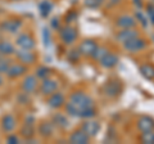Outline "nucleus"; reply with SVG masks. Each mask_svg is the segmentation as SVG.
<instances>
[{
	"label": "nucleus",
	"mask_w": 154,
	"mask_h": 144,
	"mask_svg": "<svg viewBox=\"0 0 154 144\" xmlns=\"http://www.w3.org/2000/svg\"><path fill=\"white\" fill-rule=\"evenodd\" d=\"M66 112L68 116L79 118H93L96 116L94 100L84 92H75L66 103Z\"/></svg>",
	"instance_id": "obj_1"
},
{
	"label": "nucleus",
	"mask_w": 154,
	"mask_h": 144,
	"mask_svg": "<svg viewBox=\"0 0 154 144\" xmlns=\"http://www.w3.org/2000/svg\"><path fill=\"white\" fill-rule=\"evenodd\" d=\"M16 57L18 58V61L21 62L23 64H32L33 62L36 61V54L33 53L32 49H22V48H19V49L16 50Z\"/></svg>",
	"instance_id": "obj_2"
},
{
	"label": "nucleus",
	"mask_w": 154,
	"mask_h": 144,
	"mask_svg": "<svg viewBox=\"0 0 154 144\" xmlns=\"http://www.w3.org/2000/svg\"><path fill=\"white\" fill-rule=\"evenodd\" d=\"M37 83H38V79H37L36 75H28V76H26V77L23 79L22 84H21L22 92L28 94V95L32 94V93H35L36 89H37Z\"/></svg>",
	"instance_id": "obj_3"
},
{
	"label": "nucleus",
	"mask_w": 154,
	"mask_h": 144,
	"mask_svg": "<svg viewBox=\"0 0 154 144\" xmlns=\"http://www.w3.org/2000/svg\"><path fill=\"white\" fill-rule=\"evenodd\" d=\"M146 46V42L144 41L141 37H134V39H130L128 41L123 42V48L126 49L128 53H137V52H141L143 49H145Z\"/></svg>",
	"instance_id": "obj_4"
},
{
	"label": "nucleus",
	"mask_w": 154,
	"mask_h": 144,
	"mask_svg": "<svg viewBox=\"0 0 154 144\" xmlns=\"http://www.w3.org/2000/svg\"><path fill=\"white\" fill-rule=\"evenodd\" d=\"M58 90V83L55 80L45 77L42 79L41 84H40V93L44 95V97H49L53 93H55Z\"/></svg>",
	"instance_id": "obj_5"
},
{
	"label": "nucleus",
	"mask_w": 154,
	"mask_h": 144,
	"mask_svg": "<svg viewBox=\"0 0 154 144\" xmlns=\"http://www.w3.org/2000/svg\"><path fill=\"white\" fill-rule=\"evenodd\" d=\"M60 39L66 45H72L77 39V31L75 27L66 26L60 30Z\"/></svg>",
	"instance_id": "obj_6"
},
{
	"label": "nucleus",
	"mask_w": 154,
	"mask_h": 144,
	"mask_svg": "<svg viewBox=\"0 0 154 144\" xmlns=\"http://www.w3.org/2000/svg\"><path fill=\"white\" fill-rule=\"evenodd\" d=\"M16 44L18 48H22V49H32L36 46V42L33 40V37L27 32H23L21 35H18Z\"/></svg>",
	"instance_id": "obj_7"
},
{
	"label": "nucleus",
	"mask_w": 154,
	"mask_h": 144,
	"mask_svg": "<svg viewBox=\"0 0 154 144\" xmlns=\"http://www.w3.org/2000/svg\"><path fill=\"white\" fill-rule=\"evenodd\" d=\"M103 92H104V94L107 95V97L116 98V97H118L119 95V93H121V84H119L118 81H116V80H110L104 85Z\"/></svg>",
	"instance_id": "obj_8"
},
{
	"label": "nucleus",
	"mask_w": 154,
	"mask_h": 144,
	"mask_svg": "<svg viewBox=\"0 0 154 144\" xmlns=\"http://www.w3.org/2000/svg\"><path fill=\"white\" fill-rule=\"evenodd\" d=\"M81 129H82L90 138H94V136L98 135V133L100 130V124L98 121H94V120L86 118V121L82 124Z\"/></svg>",
	"instance_id": "obj_9"
},
{
	"label": "nucleus",
	"mask_w": 154,
	"mask_h": 144,
	"mask_svg": "<svg viewBox=\"0 0 154 144\" xmlns=\"http://www.w3.org/2000/svg\"><path fill=\"white\" fill-rule=\"evenodd\" d=\"M27 72V67L26 64L23 63H14V64H11L8 68V72H7V76L9 79H18L21 77V76H23Z\"/></svg>",
	"instance_id": "obj_10"
},
{
	"label": "nucleus",
	"mask_w": 154,
	"mask_h": 144,
	"mask_svg": "<svg viewBox=\"0 0 154 144\" xmlns=\"http://www.w3.org/2000/svg\"><path fill=\"white\" fill-rule=\"evenodd\" d=\"M96 49H98V44L94 40H84L79 46L80 53L85 57H93Z\"/></svg>",
	"instance_id": "obj_11"
},
{
	"label": "nucleus",
	"mask_w": 154,
	"mask_h": 144,
	"mask_svg": "<svg viewBox=\"0 0 154 144\" xmlns=\"http://www.w3.org/2000/svg\"><path fill=\"white\" fill-rule=\"evenodd\" d=\"M66 104V98L64 95L62 94L60 92H57L53 93L51 95H49V99H48V105L54 109H58L60 107H63V105Z\"/></svg>",
	"instance_id": "obj_12"
},
{
	"label": "nucleus",
	"mask_w": 154,
	"mask_h": 144,
	"mask_svg": "<svg viewBox=\"0 0 154 144\" xmlns=\"http://www.w3.org/2000/svg\"><path fill=\"white\" fill-rule=\"evenodd\" d=\"M68 140L72 144H88L90 142V136L82 130V129H80V130H76L71 134Z\"/></svg>",
	"instance_id": "obj_13"
},
{
	"label": "nucleus",
	"mask_w": 154,
	"mask_h": 144,
	"mask_svg": "<svg viewBox=\"0 0 154 144\" xmlns=\"http://www.w3.org/2000/svg\"><path fill=\"white\" fill-rule=\"evenodd\" d=\"M22 27V21L21 20H9L7 22H3L2 25V31L8 32V33H17Z\"/></svg>",
	"instance_id": "obj_14"
},
{
	"label": "nucleus",
	"mask_w": 154,
	"mask_h": 144,
	"mask_svg": "<svg viewBox=\"0 0 154 144\" xmlns=\"http://www.w3.org/2000/svg\"><path fill=\"white\" fill-rule=\"evenodd\" d=\"M136 36H139V32L135 30V27H132V28H122L119 32H117L116 39L123 44V42L128 41L130 39H134V37H136Z\"/></svg>",
	"instance_id": "obj_15"
},
{
	"label": "nucleus",
	"mask_w": 154,
	"mask_h": 144,
	"mask_svg": "<svg viewBox=\"0 0 154 144\" xmlns=\"http://www.w3.org/2000/svg\"><path fill=\"white\" fill-rule=\"evenodd\" d=\"M17 126L16 117L13 114H5L2 120V129L4 133H13Z\"/></svg>",
	"instance_id": "obj_16"
},
{
	"label": "nucleus",
	"mask_w": 154,
	"mask_h": 144,
	"mask_svg": "<svg viewBox=\"0 0 154 144\" xmlns=\"http://www.w3.org/2000/svg\"><path fill=\"white\" fill-rule=\"evenodd\" d=\"M137 129L141 133L154 130V120L149 116H141L137 120Z\"/></svg>",
	"instance_id": "obj_17"
},
{
	"label": "nucleus",
	"mask_w": 154,
	"mask_h": 144,
	"mask_svg": "<svg viewBox=\"0 0 154 144\" xmlns=\"http://www.w3.org/2000/svg\"><path fill=\"white\" fill-rule=\"evenodd\" d=\"M99 63L102 67H104V68H113L114 66H117L118 63V57L113 54V53H107L102 59L99 61Z\"/></svg>",
	"instance_id": "obj_18"
},
{
	"label": "nucleus",
	"mask_w": 154,
	"mask_h": 144,
	"mask_svg": "<svg viewBox=\"0 0 154 144\" xmlns=\"http://www.w3.org/2000/svg\"><path fill=\"white\" fill-rule=\"evenodd\" d=\"M136 25V21L132 16H128V14H123L117 20L116 22V26L119 27V28H132Z\"/></svg>",
	"instance_id": "obj_19"
},
{
	"label": "nucleus",
	"mask_w": 154,
	"mask_h": 144,
	"mask_svg": "<svg viewBox=\"0 0 154 144\" xmlns=\"http://www.w3.org/2000/svg\"><path fill=\"white\" fill-rule=\"evenodd\" d=\"M53 133H54V124L51 121H44L40 124V126H38V134L42 138H50L53 136Z\"/></svg>",
	"instance_id": "obj_20"
},
{
	"label": "nucleus",
	"mask_w": 154,
	"mask_h": 144,
	"mask_svg": "<svg viewBox=\"0 0 154 144\" xmlns=\"http://www.w3.org/2000/svg\"><path fill=\"white\" fill-rule=\"evenodd\" d=\"M16 53V48L8 40H3L0 41V55H12Z\"/></svg>",
	"instance_id": "obj_21"
},
{
	"label": "nucleus",
	"mask_w": 154,
	"mask_h": 144,
	"mask_svg": "<svg viewBox=\"0 0 154 144\" xmlns=\"http://www.w3.org/2000/svg\"><path fill=\"white\" fill-rule=\"evenodd\" d=\"M53 124H54V126L59 127V129H66L68 127V118H67L66 114L63 113H55L54 116H53Z\"/></svg>",
	"instance_id": "obj_22"
},
{
	"label": "nucleus",
	"mask_w": 154,
	"mask_h": 144,
	"mask_svg": "<svg viewBox=\"0 0 154 144\" xmlns=\"http://www.w3.org/2000/svg\"><path fill=\"white\" fill-rule=\"evenodd\" d=\"M140 74L148 80L154 79V66L152 64H143L140 67Z\"/></svg>",
	"instance_id": "obj_23"
},
{
	"label": "nucleus",
	"mask_w": 154,
	"mask_h": 144,
	"mask_svg": "<svg viewBox=\"0 0 154 144\" xmlns=\"http://www.w3.org/2000/svg\"><path fill=\"white\" fill-rule=\"evenodd\" d=\"M21 135L25 136L26 139H31L33 135H35V126L31 124H26L21 130Z\"/></svg>",
	"instance_id": "obj_24"
},
{
	"label": "nucleus",
	"mask_w": 154,
	"mask_h": 144,
	"mask_svg": "<svg viewBox=\"0 0 154 144\" xmlns=\"http://www.w3.org/2000/svg\"><path fill=\"white\" fill-rule=\"evenodd\" d=\"M140 139H141V142L145 144H154V130L141 133Z\"/></svg>",
	"instance_id": "obj_25"
},
{
	"label": "nucleus",
	"mask_w": 154,
	"mask_h": 144,
	"mask_svg": "<svg viewBox=\"0 0 154 144\" xmlns=\"http://www.w3.org/2000/svg\"><path fill=\"white\" fill-rule=\"evenodd\" d=\"M50 11H51V4H50L49 2H42V3L40 4V13H41L44 17L49 16Z\"/></svg>",
	"instance_id": "obj_26"
},
{
	"label": "nucleus",
	"mask_w": 154,
	"mask_h": 144,
	"mask_svg": "<svg viewBox=\"0 0 154 144\" xmlns=\"http://www.w3.org/2000/svg\"><path fill=\"white\" fill-rule=\"evenodd\" d=\"M107 53H108V50L105 49V48H100V46H98V49L95 50L94 55H93V58H94L95 61H98V62H99L105 54H107Z\"/></svg>",
	"instance_id": "obj_27"
},
{
	"label": "nucleus",
	"mask_w": 154,
	"mask_h": 144,
	"mask_svg": "<svg viewBox=\"0 0 154 144\" xmlns=\"http://www.w3.org/2000/svg\"><path fill=\"white\" fill-rule=\"evenodd\" d=\"M49 75H50V70L49 68H46V67H40L37 71H36V76H37V79H45V77H49Z\"/></svg>",
	"instance_id": "obj_28"
},
{
	"label": "nucleus",
	"mask_w": 154,
	"mask_h": 144,
	"mask_svg": "<svg viewBox=\"0 0 154 144\" xmlns=\"http://www.w3.org/2000/svg\"><path fill=\"white\" fill-rule=\"evenodd\" d=\"M9 66H11V63H9L8 59L0 58V75H7Z\"/></svg>",
	"instance_id": "obj_29"
},
{
	"label": "nucleus",
	"mask_w": 154,
	"mask_h": 144,
	"mask_svg": "<svg viewBox=\"0 0 154 144\" xmlns=\"http://www.w3.org/2000/svg\"><path fill=\"white\" fill-rule=\"evenodd\" d=\"M80 50L79 49H72L69 53H68V59L71 62H76L77 59H79V57H80Z\"/></svg>",
	"instance_id": "obj_30"
},
{
	"label": "nucleus",
	"mask_w": 154,
	"mask_h": 144,
	"mask_svg": "<svg viewBox=\"0 0 154 144\" xmlns=\"http://www.w3.org/2000/svg\"><path fill=\"white\" fill-rule=\"evenodd\" d=\"M146 14H148V21L154 25V5H148Z\"/></svg>",
	"instance_id": "obj_31"
},
{
	"label": "nucleus",
	"mask_w": 154,
	"mask_h": 144,
	"mask_svg": "<svg viewBox=\"0 0 154 144\" xmlns=\"http://www.w3.org/2000/svg\"><path fill=\"white\" fill-rule=\"evenodd\" d=\"M102 3L103 2H100V0H85V4L89 8H96V7H99Z\"/></svg>",
	"instance_id": "obj_32"
},
{
	"label": "nucleus",
	"mask_w": 154,
	"mask_h": 144,
	"mask_svg": "<svg viewBox=\"0 0 154 144\" xmlns=\"http://www.w3.org/2000/svg\"><path fill=\"white\" fill-rule=\"evenodd\" d=\"M7 143H9V144H17V143H21V140H19V138L17 135L11 134V135L7 138Z\"/></svg>",
	"instance_id": "obj_33"
},
{
	"label": "nucleus",
	"mask_w": 154,
	"mask_h": 144,
	"mask_svg": "<svg viewBox=\"0 0 154 144\" xmlns=\"http://www.w3.org/2000/svg\"><path fill=\"white\" fill-rule=\"evenodd\" d=\"M136 17L139 18V20H140V22L143 23V25H144V26H145V25H146V22H145V18H144V16H143V14H141V13H137V14H136Z\"/></svg>",
	"instance_id": "obj_34"
},
{
	"label": "nucleus",
	"mask_w": 154,
	"mask_h": 144,
	"mask_svg": "<svg viewBox=\"0 0 154 144\" xmlns=\"http://www.w3.org/2000/svg\"><path fill=\"white\" fill-rule=\"evenodd\" d=\"M3 84H4V79H3V76L0 75V86H2Z\"/></svg>",
	"instance_id": "obj_35"
},
{
	"label": "nucleus",
	"mask_w": 154,
	"mask_h": 144,
	"mask_svg": "<svg viewBox=\"0 0 154 144\" xmlns=\"http://www.w3.org/2000/svg\"><path fill=\"white\" fill-rule=\"evenodd\" d=\"M100 2H104V0H100Z\"/></svg>",
	"instance_id": "obj_36"
},
{
	"label": "nucleus",
	"mask_w": 154,
	"mask_h": 144,
	"mask_svg": "<svg viewBox=\"0 0 154 144\" xmlns=\"http://www.w3.org/2000/svg\"><path fill=\"white\" fill-rule=\"evenodd\" d=\"M153 2H154V0H153Z\"/></svg>",
	"instance_id": "obj_37"
}]
</instances>
